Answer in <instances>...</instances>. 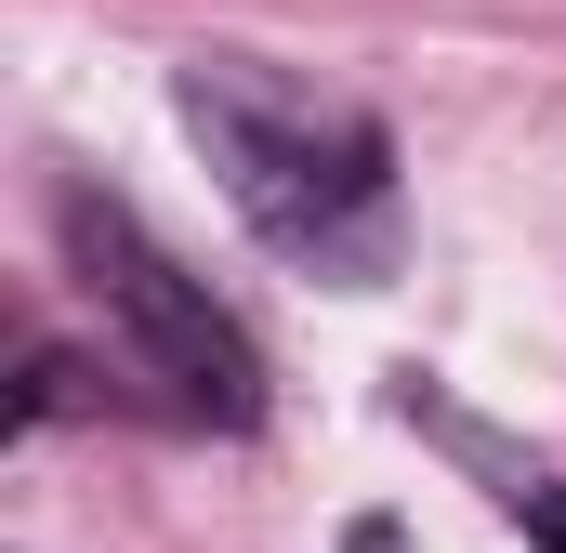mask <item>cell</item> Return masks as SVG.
<instances>
[{"label":"cell","mask_w":566,"mask_h":553,"mask_svg":"<svg viewBox=\"0 0 566 553\" xmlns=\"http://www.w3.org/2000/svg\"><path fill=\"white\" fill-rule=\"evenodd\" d=\"M185 133L211 145L224 198H238L277 251H316V264L369 251V225H382V198H396V185H382V133L277 93L264 66H185Z\"/></svg>","instance_id":"1"},{"label":"cell","mask_w":566,"mask_h":553,"mask_svg":"<svg viewBox=\"0 0 566 553\" xmlns=\"http://www.w3.org/2000/svg\"><path fill=\"white\" fill-rule=\"evenodd\" d=\"M66 251H80V276H93V303L119 316V343L145 356V383H171V409H185V421H224V435L264 421V356L238 343V316L171 264L119 198L66 185Z\"/></svg>","instance_id":"2"}]
</instances>
